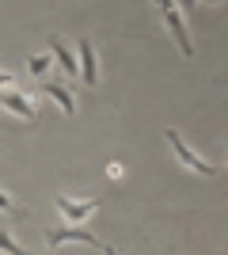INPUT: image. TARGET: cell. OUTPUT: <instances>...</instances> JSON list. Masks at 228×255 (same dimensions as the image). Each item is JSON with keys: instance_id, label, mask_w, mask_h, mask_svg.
<instances>
[{"instance_id": "cell-5", "label": "cell", "mask_w": 228, "mask_h": 255, "mask_svg": "<svg viewBox=\"0 0 228 255\" xmlns=\"http://www.w3.org/2000/svg\"><path fill=\"white\" fill-rule=\"evenodd\" d=\"M46 244H54V248H61V244H91V248H99L103 255H114V248L110 244H103L99 236H91V233H84V229H46Z\"/></svg>"}, {"instance_id": "cell-7", "label": "cell", "mask_w": 228, "mask_h": 255, "mask_svg": "<svg viewBox=\"0 0 228 255\" xmlns=\"http://www.w3.org/2000/svg\"><path fill=\"white\" fill-rule=\"evenodd\" d=\"M42 92H46V99L61 111L65 118H73L76 115V99H73V92H69V84H57V80H46L42 84Z\"/></svg>"}, {"instance_id": "cell-8", "label": "cell", "mask_w": 228, "mask_h": 255, "mask_svg": "<svg viewBox=\"0 0 228 255\" xmlns=\"http://www.w3.org/2000/svg\"><path fill=\"white\" fill-rule=\"evenodd\" d=\"M50 57L57 61V69H61L65 76H80V69H76V53L69 50L61 38H54V42H50Z\"/></svg>"}, {"instance_id": "cell-14", "label": "cell", "mask_w": 228, "mask_h": 255, "mask_svg": "<svg viewBox=\"0 0 228 255\" xmlns=\"http://www.w3.org/2000/svg\"><path fill=\"white\" fill-rule=\"evenodd\" d=\"M107 175L110 179H122V164H107Z\"/></svg>"}, {"instance_id": "cell-6", "label": "cell", "mask_w": 228, "mask_h": 255, "mask_svg": "<svg viewBox=\"0 0 228 255\" xmlns=\"http://www.w3.org/2000/svg\"><path fill=\"white\" fill-rule=\"evenodd\" d=\"M76 69H80V76H84L87 88H99V53H95V42L91 38H80L76 42Z\"/></svg>"}, {"instance_id": "cell-2", "label": "cell", "mask_w": 228, "mask_h": 255, "mask_svg": "<svg viewBox=\"0 0 228 255\" xmlns=\"http://www.w3.org/2000/svg\"><path fill=\"white\" fill-rule=\"evenodd\" d=\"M156 8H160V15H163V23H167V31H171L179 53H183V57H194V38L186 31V15L179 11V4H175V0H156Z\"/></svg>"}, {"instance_id": "cell-10", "label": "cell", "mask_w": 228, "mask_h": 255, "mask_svg": "<svg viewBox=\"0 0 228 255\" xmlns=\"http://www.w3.org/2000/svg\"><path fill=\"white\" fill-rule=\"evenodd\" d=\"M0 252H4V255H31L19 240H15V236L8 233V229H0Z\"/></svg>"}, {"instance_id": "cell-9", "label": "cell", "mask_w": 228, "mask_h": 255, "mask_svg": "<svg viewBox=\"0 0 228 255\" xmlns=\"http://www.w3.org/2000/svg\"><path fill=\"white\" fill-rule=\"evenodd\" d=\"M27 69H31L38 80H46V76H50V69H54V57H50V53H34L31 61H27Z\"/></svg>"}, {"instance_id": "cell-11", "label": "cell", "mask_w": 228, "mask_h": 255, "mask_svg": "<svg viewBox=\"0 0 228 255\" xmlns=\"http://www.w3.org/2000/svg\"><path fill=\"white\" fill-rule=\"evenodd\" d=\"M15 210H19V202H15V194H11V191H4V187H0V213L8 217V213H15Z\"/></svg>"}, {"instance_id": "cell-13", "label": "cell", "mask_w": 228, "mask_h": 255, "mask_svg": "<svg viewBox=\"0 0 228 255\" xmlns=\"http://www.w3.org/2000/svg\"><path fill=\"white\" fill-rule=\"evenodd\" d=\"M175 4H179V11H183V15H186V11H190V8H198L202 0H175Z\"/></svg>"}, {"instance_id": "cell-1", "label": "cell", "mask_w": 228, "mask_h": 255, "mask_svg": "<svg viewBox=\"0 0 228 255\" xmlns=\"http://www.w3.org/2000/svg\"><path fill=\"white\" fill-rule=\"evenodd\" d=\"M163 141H167V145H171V152H175V160H179V164H183L186 171H190V175H206V179H213V175H221V168L217 164H209L206 156H198L194 149H190V145H186V137L183 133H179V129H163Z\"/></svg>"}, {"instance_id": "cell-12", "label": "cell", "mask_w": 228, "mask_h": 255, "mask_svg": "<svg viewBox=\"0 0 228 255\" xmlns=\"http://www.w3.org/2000/svg\"><path fill=\"white\" fill-rule=\"evenodd\" d=\"M19 80H15V73H8V69H0V88H15Z\"/></svg>"}, {"instance_id": "cell-15", "label": "cell", "mask_w": 228, "mask_h": 255, "mask_svg": "<svg viewBox=\"0 0 228 255\" xmlns=\"http://www.w3.org/2000/svg\"><path fill=\"white\" fill-rule=\"evenodd\" d=\"M206 4H213V8H221V4H225V0H206Z\"/></svg>"}, {"instance_id": "cell-3", "label": "cell", "mask_w": 228, "mask_h": 255, "mask_svg": "<svg viewBox=\"0 0 228 255\" xmlns=\"http://www.w3.org/2000/svg\"><path fill=\"white\" fill-rule=\"evenodd\" d=\"M0 111L19 122H34L38 118V99L31 92H15V88H0Z\"/></svg>"}, {"instance_id": "cell-4", "label": "cell", "mask_w": 228, "mask_h": 255, "mask_svg": "<svg viewBox=\"0 0 228 255\" xmlns=\"http://www.w3.org/2000/svg\"><path fill=\"white\" fill-rule=\"evenodd\" d=\"M54 206H57V213H61L69 225H80V221H87V217H95V213H99L103 198H73V194H57Z\"/></svg>"}]
</instances>
